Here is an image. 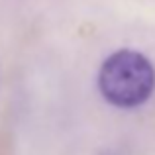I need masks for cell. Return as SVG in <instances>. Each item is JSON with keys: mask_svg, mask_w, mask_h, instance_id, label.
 Segmentation results:
<instances>
[{"mask_svg": "<svg viewBox=\"0 0 155 155\" xmlns=\"http://www.w3.org/2000/svg\"><path fill=\"white\" fill-rule=\"evenodd\" d=\"M98 88L110 104L118 108H137L155 91V69L145 55L120 49L102 63Z\"/></svg>", "mask_w": 155, "mask_h": 155, "instance_id": "obj_1", "label": "cell"}]
</instances>
